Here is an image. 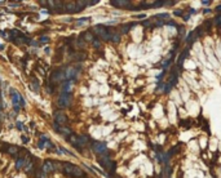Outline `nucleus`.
I'll list each match as a JSON object with an SVG mask.
<instances>
[{"label":"nucleus","instance_id":"1","mask_svg":"<svg viewBox=\"0 0 221 178\" xmlns=\"http://www.w3.org/2000/svg\"><path fill=\"white\" fill-rule=\"evenodd\" d=\"M93 31L101 37V39H104V40H110V37H111V34L106 30V27H104V26H96L94 29H93Z\"/></svg>","mask_w":221,"mask_h":178},{"label":"nucleus","instance_id":"2","mask_svg":"<svg viewBox=\"0 0 221 178\" xmlns=\"http://www.w3.org/2000/svg\"><path fill=\"white\" fill-rule=\"evenodd\" d=\"M70 103H71L70 94L62 93L61 95H59V98H58V106L59 107H67V106H70Z\"/></svg>","mask_w":221,"mask_h":178},{"label":"nucleus","instance_id":"3","mask_svg":"<svg viewBox=\"0 0 221 178\" xmlns=\"http://www.w3.org/2000/svg\"><path fill=\"white\" fill-rule=\"evenodd\" d=\"M93 151L98 155H106L107 152V148H106V145L105 143H101V142H94L93 146H92Z\"/></svg>","mask_w":221,"mask_h":178},{"label":"nucleus","instance_id":"4","mask_svg":"<svg viewBox=\"0 0 221 178\" xmlns=\"http://www.w3.org/2000/svg\"><path fill=\"white\" fill-rule=\"evenodd\" d=\"M10 93H12V103L14 105V108H16V111H19V100H21V94H19L18 92H16L13 88H10Z\"/></svg>","mask_w":221,"mask_h":178},{"label":"nucleus","instance_id":"5","mask_svg":"<svg viewBox=\"0 0 221 178\" xmlns=\"http://www.w3.org/2000/svg\"><path fill=\"white\" fill-rule=\"evenodd\" d=\"M54 120H56V124L58 125V124H65L66 121H67V117H66V115L62 112V111H57L56 114H54Z\"/></svg>","mask_w":221,"mask_h":178},{"label":"nucleus","instance_id":"6","mask_svg":"<svg viewBox=\"0 0 221 178\" xmlns=\"http://www.w3.org/2000/svg\"><path fill=\"white\" fill-rule=\"evenodd\" d=\"M62 79H65V74H64L61 70H56V71H53L52 75H51V81H54V83L61 81Z\"/></svg>","mask_w":221,"mask_h":178},{"label":"nucleus","instance_id":"7","mask_svg":"<svg viewBox=\"0 0 221 178\" xmlns=\"http://www.w3.org/2000/svg\"><path fill=\"white\" fill-rule=\"evenodd\" d=\"M62 90H64V93L70 94V93L74 90V83H72V80H66V81H64V84H62Z\"/></svg>","mask_w":221,"mask_h":178},{"label":"nucleus","instance_id":"8","mask_svg":"<svg viewBox=\"0 0 221 178\" xmlns=\"http://www.w3.org/2000/svg\"><path fill=\"white\" fill-rule=\"evenodd\" d=\"M53 127H54L56 129H58V132L61 133L64 137H71V134H72V130H71V129H69V128H65V127H58L57 124H53Z\"/></svg>","mask_w":221,"mask_h":178},{"label":"nucleus","instance_id":"9","mask_svg":"<svg viewBox=\"0 0 221 178\" xmlns=\"http://www.w3.org/2000/svg\"><path fill=\"white\" fill-rule=\"evenodd\" d=\"M156 157H158V160H160V163H163L164 165H168L169 156L167 154H164L163 151H159V152H156Z\"/></svg>","mask_w":221,"mask_h":178},{"label":"nucleus","instance_id":"10","mask_svg":"<svg viewBox=\"0 0 221 178\" xmlns=\"http://www.w3.org/2000/svg\"><path fill=\"white\" fill-rule=\"evenodd\" d=\"M75 76H76V70L74 67L66 69V72H65V79H66V80H72Z\"/></svg>","mask_w":221,"mask_h":178},{"label":"nucleus","instance_id":"11","mask_svg":"<svg viewBox=\"0 0 221 178\" xmlns=\"http://www.w3.org/2000/svg\"><path fill=\"white\" fill-rule=\"evenodd\" d=\"M56 169V165L52 163V161H47L44 165H43V172L44 173H49V172H53Z\"/></svg>","mask_w":221,"mask_h":178},{"label":"nucleus","instance_id":"12","mask_svg":"<svg viewBox=\"0 0 221 178\" xmlns=\"http://www.w3.org/2000/svg\"><path fill=\"white\" fill-rule=\"evenodd\" d=\"M188 54H189V49L186 48L182 53H181V56H180V58H178V61H177V67H180V66H182V63H184V61H185V58L188 57Z\"/></svg>","mask_w":221,"mask_h":178},{"label":"nucleus","instance_id":"13","mask_svg":"<svg viewBox=\"0 0 221 178\" xmlns=\"http://www.w3.org/2000/svg\"><path fill=\"white\" fill-rule=\"evenodd\" d=\"M137 23L136 22H132V23H126V25H122V27H120V32L122 34H127L133 26H136Z\"/></svg>","mask_w":221,"mask_h":178},{"label":"nucleus","instance_id":"14","mask_svg":"<svg viewBox=\"0 0 221 178\" xmlns=\"http://www.w3.org/2000/svg\"><path fill=\"white\" fill-rule=\"evenodd\" d=\"M181 146H182L181 143H178V145H176L175 147H172V148H171V150H169V151L167 152V155H168L169 157H171V156H173V155H176L177 152H180L178 150H180V148H181Z\"/></svg>","mask_w":221,"mask_h":178},{"label":"nucleus","instance_id":"15","mask_svg":"<svg viewBox=\"0 0 221 178\" xmlns=\"http://www.w3.org/2000/svg\"><path fill=\"white\" fill-rule=\"evenodd\" d=\"M72 175H75V177H82V175H84V173H83V170L80 169V168H78V167H75V165H74V169H72Z\"/></svg>","mask_w":221,"mask_h":178},{"label":"nucleus","instance_id":"16","mask_svg":"<svg viewBox=\"0 0 221 178\" xmlns=\"http://www.w3.org/2000/svg\"><path fill=\"white\" fill-rule=\"evenodd\" d=\"M131 3L129 2H122V0H115V2H111V5H115V7H124V5H129Z\"/></svg>","mask_w":221,"mask_h":178},{"label":"nucleus","instance_id":"17","mask_svg":"<svg viewBox=\"0 0 221 178\" xmlns=\"http://www.w3.org/2000/svg\"><path fill=\"white\" fill-rule=\"evenodd\" d=\"M78 140H79V146H80V147L84 146V145L88 142V138H87L85 135H78Z\"/></svg>","mask_w":221,"mask_h":178},{"label":"nucleus","instance_id":"18","mask_svg":"<svg viewBox=\"0 0 221 178\" xmlns=\"http://www.w3.org/2000/svg\"><path fill=\"white\" fill-rule=\"evenodd\" d=\"M70 143L75 147H80L79 146V140H78V135H71L70 137Z\"/></svg>","mask_w":221,"mask_h":178},{"label":"nucleus","instance_id":"19","mask_svg":"<svg viewBox=\"0 0 221 178\" xmlns=\"http://www.w3.org/2000/svg\"><path fill=\"white\" fill-rule=\"evenodd\" d=\"M64 169H65V172H66V173H69V174H72V169H74V165H71V164L66 163V164H64Z\"/></svg>","mask_w":221,"mask_h":178},{"label":"nucleus","instance_id":"20","mask_svg":"<svg viewBox=\"0 0 221 178\" xmlns=\"http://www.w3.org/2000/svg\"><path fill=\"white\" fill-rule=\"evenodd\" d=\"M84 39H85L87 42H92V43H93V40H94V37H93V34H92V32H89V31L84 34Z\"/></svg>","mask_w":221,"mask_h":178},{"label":"nucleus","instance_id":"21","mask_svg":"<svg viewBox=\"0 0 221 178\" xmlns=\"http://www.w3.org/2000/svg\"><path fill=\"white\" fill-rule=\"evenodd\" d=\"M75 7H76V4H74V3L71 4V3H70V4H67V7H66L65 9H66L67 12L71 13V12H76V8H75Z\"/></svg>","mask_w":221,"mask_h":178},{"label":"nucleus","instance_id":"22","mask_svg":"<svg viewBox=\"0 0 221 178\" xmlns=\"http://www.w3.org/2000/svg\"><path fill=\"white\" fill-rule=\"evenodd\" d=\"M155 18L160 19V21H163V19H168V18H169V14H168V13H162V14L155 16Z\"/></svg>","mask_w":221,"mask_h":178},{"label":"nucleus","instance_id":"23","mask_svg":"<svg viewBox=\"0 0 221 178\" xmlns=\"http://www.w3.org/2000/svg\"><path fill=\"white\" fill-rule=\"evenodd\" d=\"M213 23H215L216 26L221 27V14H218V16H216V17L213 18Z\"/></svg>","mask_w":221,"mask_h":178},{"label":"nucleus","instance_id":"24","mask_svg":"<svg viewBox=\"0 0 221 178\" xmlns=\"http://www.w3.org/2000/svg\"><path fill=\"white\" fill-rule=\"evenodd\" d=\"M211 26H212V21H206V22L202 25V27H203L204 31H208V30L211 29Z\"/></svg>","mask_w":221,"mask_h":178},{"label":"nucleus","instance_id":"25","mask_svg":"<svg viewBox=\"0 0 221 178\" xmlns=\"http://www.w3.org/2000/svg\"><path fill=\"white\" fill-rule=\"evenodd\" d=\"M191 124H193V121H191V120H181V121H180V125L186 127V128H189Z\"/></svg>","mask_w":221,"mask_h":178},{"label":"nucleus","instance_id":"26","mask_svg":"<svg viewBox=\"0 0 221 178\" xmlns=\"http://www.w3.org/2000/svg\"><path fill=\"white\" fill-rule=\"evenodd\" d=\"M110 40H111V42H114V43H118V42L120 40V36H119L118 34H111Z\"/></svg>","mask_w":221,"mask_h":178},{"label":"nucleus","instance_id":"27","mask_svg":"<svg viewBox=\"0 0 221 178\" xmlns=\"http://www.w3.org/2000/svg\"><path fill=\"white\" fill-rule=\"evenodd\" d=\"M23 165H25V159H18V160H17V164H16L17 169H21Z\"/></svg>","mask_w":221,"mask_h":178},{"label":"nucleus","instance_id":"28","mask_svg":"<svg viewBox=\"0 0 221 178\" xmlns=\"http://www.w3.org/2000/svg\"><path fill=\"white\" fill-rule=\"evenodd\" d=\"M8 152L16 156V155H17V148H16L14 146H9V147H8Z\"/></svg>","mask_w":221,"mask_h":178},{"label":"nucleus","instance_id":"29","mask_svg":"<svg viewBox=\"0 0 221 178\" xmlns=\"http://www.w3.org/2000/svg\"><path fill=\"white\" fill-rule=\"evenodd\" d=\"M163 5V2H155V3H151V8H159Z\"/></svg>","mask_w":221,"mask_h":178},{"label":"nucleus","instance_id":"30","mask_svg":"<svg viewBox=\"0 0 221 178\" xmlns=\"http://www.w3.org/2000/svg\"><path fill=\"white\" fill-rule=\"evenodd\" d=\"M30 88H31L32 90H35V92L39 90V85H38V84H30Z\"/></svg>","mask_w":221,"mask_h":178},{"label":"nucleus","instance_id":"31","mask_svg":"<svg viewBox=\"0 0 221 178\" xmlns=\"http://www.w3.org/2000/svg\"><path fill=\"white\" fill-rule=\"evenodd\" d=\"M164 172H166V175H169V174H171V168H169L168 165H166V168H164Z\"/></svg>","mask_w":221,"mask_h":178},{"label":"nucleus","instance_id":"32","mask_svg":"<svg viewBox=\"0 0 221 178\" xmlns=\"http://www.w3.org/2000/svg\"><path fill=\"white\" fill-rule=\"evenodd\" d=\"M87 21H88V18H83V19H79L76 23H78V25H82V23H85Z\"/></svg>","mask_w":221,"mask_h":178},{"label":"nucleus","instance_id":"33","mask_svg":"<svg viewBox=\"0 0 221 178\" xmlns=\"http://www.w3.org/2000/svg\"><path fill=\"white\" fill-rule=\"evenodd\" d=\"M40 42H43V43H48V42H49V39H48L47 36H42V37H40Z\"/></svg>","mask_w":221,"mask_h":178},{"label":"nucleus","instance_id":"34","mask_svg":"<svg viewBox=\"0 0 221 178\" xmlns=\"http://www.w3.org/2000/svg\"><path fill=\"white\" fill-rule=\"evenodd\" d=\"M176 2H163V5H175Z\"/></svg>","mask_w":221,"mask_h":178},{"label":"nucleus","instance_id":"35","mask_svg":"<svg viewBox=\"0 0 221 178\" xmlns=\"http://www.w3.org/2000/svg\"><path fill=\"white\" fill-rule=\"evenodd\" d=\"M93 45H94L96 48H100V42H98V40H93Z\"/></svg>","mask_w":221,"mask_h":178},{"label":"nucleus","instance_id":"36","mask_svg":"<svg viewBox=\"0 0 221 178\" xmlns=\"http://www.w3.org/2000/svg\"><path fill=\"white\" fill-rule=\"evenodd\" d=\"M175 14L176 16H182V10H175Z\"/></svg>","mask_w":221,"mask_h":178},{"label":"nucleus","instance_id":"37","mask_svg":"<svg viewBox=\"0 0 221 178\" xmlns=\"http://www.w3.org/2000/svg\"><path fill=\"white\" fill-rule=\"evenodd\" d=\"M189 17H190V13L185 14V16H184V19H185V21H188V19H189Z\"/></svg>","mask_w":221,"mask_h":178},{"label":"nucleus","instance_id":"38","mask_svg":"<svg viewBox=\"0 0 221 178\" xmlns=\"http://www.w3.org/2000/svg\"><path fill=\"white\" fill-rule=\"evenodd\" d=\"M202 4H203V5H208V4H210V2H208V0H203V2H202Z\"/></svg>","mask_w":221,"mask_h":178},{"label":"nucleus","instance_id":"39","mask_svg":"<svg viewBox=\"0 0 221 178\" xmlns=\"http://www.w3.org/2000/svg\"><path fill=\"white\" fill-rule=\"evenodd\" d=\"M17 127H18V128H19V129H22V128H23V127H22V124H21V123H17Z\"/></svg>","mask_w":221,"mask_h":178},{"label":"nucleus","instance_id":"40","mask_svg":"<svg viewBox=\"0 0 221 178\" xmlns=\"http://www.w3.org/2000/svg\"><path fill=\"white\" fill-rule=\"evenodd\" d=\"M216 10H217V12H221V5H218V7L216 8Z\"/></svg>","mask_w":221,"mask_h":178},{"label":"nucleus","instance_id":"41","mask_svg":"<svg viewBox=\"0 0 221 178\" xmlns=\"http://www.w3.org/2000/svg\"><path fill=\"white\" fill-rule=\"evenodd\" d=\"M3 49H4V47H3L2 44H0V50H3Z\"/></svg>","mask_w":221,"mask_h":178}]
</instances>
